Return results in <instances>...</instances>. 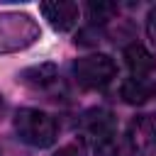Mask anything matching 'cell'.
I'll use <instances>...</instances> for the list:
<instances>
[{
  "instance_id": "cell-4",
  "label": "cell",
  "mask_w": 156,
  "mask_h": 156,
  "mask_svg": "<svg viewBox=\"0 0 156 156\" xmlns=\"http://www.w3.org/2000/svg\"><path fill=\"white\" fill-rule=\"evenodd\" d=\"M129 139L136 151L154 156L156 154V115H141L132 122Z\"/></svg>"
},
{
  "instance_id": "cell-5",
  "label": "cell",
  "mask_w": 156,
  "mask_h": 156,
  "mask_svg": "<svg viewBox=\"0 0 156 156\" xmlns=\"http://www.w3.org/2000/svg\"><path fill=\"white\" fill-rule=\"evenodd\" d=\"M80 127H83L90 136H98V139L102 141V139H107V136L115 134V117H112V112L105 110V107H93V110H88V112L83 115Z\"/></svg>"
},
{
  "instance_id": "cell-8",
  "label": "cell",
  "mask_w": 156,
  "mask_h": 156,
  "mask_svg": "<svg viewBox=\"0 0 156 156\" xmlns=\"http://www.w3.org/2000/svg\"><path fill=\"white\" fill-rule=\"evenodd\" d=\"M134 144L129 136H122V134H112L102 141H98V149H95V156H134Z\"/></svg>"
},
{
  "instance_id": "cell-10",
  "label": "cell",
  "mask_w": 156,
  "mask_h": 156,
  "mask_svg": "<svg viewBox=\"0 0 156 156\" xmlns=\"http://www.w3.org/2000/svg\"><path fill=\"white\" fill-rule=\"evenodd\" d=\"M85 15L93 24H102V22H107L117 15V5H112V2H88Z\"/></svg>"
},
{
  "instance_id": "cell-11",
  "label": "cell",
  "mask_w": 156,
  "mask_h": 156,
  "mask_svg": "<svg viewBox=\"0 0 156 156\" xmlns=\"http://www.w3.org/2000/svg\"><path fill=\"white\" fill-rule=\"evenodd\" d=\"M54 156H85V144L83 141H71V144H66V146H61Z\"/></svg>"
},
{
  "instance_id": "cell-3",
  "label": "cell",
  "mask_w": 156,
  "mask_h": 156,
  "mask_svg": "<svg viewBox=\"0 0 156 156\" xmlns=\"http://www.w3.org/2000/svg\"><path fill=\"white\" fill-rule=\"evenodd\" d=\"M44 20H49V24L56 32H68L76 22H78V5L76 2H66V0H56V2H41L39 5Z\"/></svg>"
},
{
  "instance_id": "cell-9",
  "label": "cell",
  "mask_w": 156,
  "mask_h": 156,
  "mask_svg": "<svg viewBox=\"0 0 156 156\" xmlns=\"http://www.w3.org/2000/svg\"><path fill=\"white\" fill-rule=\"evenodd\" d=\"M154 88L146 83V78H129L122 83V100L129 105H141L151 98Z\"/></svg>"
},
{
  "instance_id": "cell-1",
  "label": "cell",
  "mask_w": 156,
  "mask_h": 156,
  "mask_svg": "<svg viewBox=\"0 0 156 156\" xmlns=\"http://www.w3.org/2000/svg\"><path fill=\"white\" fill-rule=\"evenodd\" d=\"M15 132L24 144H29L34 149H46L56 141L58 127L51 115L34 110V107H24L15 115Z\"/></svg>"
},
{
  "instance_id": "cell-7",
  "label": "cell",
  "mask_w": 156,
  "mask_h": 156,
  "mask_svg": "<svg viewBox=\"0 0 156 156\" xmlns=\"http://www.w3.org/2000/svg\"><path fill=\"white\" fill-rule=\"evenodd\" d=\"M20 80L24 85H32V88H46L56 80V66L54 63H39V66L24 68L20 73Z\"/></svg>"
},
{
  "instance_id": "cell-2",
  "label": "cell",
  "mask_w": 156,
  "mask_h": 156,
  "mask_svg": "<svg viewBox=\"0 0 156 156\" xmlns=\"http://www.w3.org/2000/svg\"><path fill=\"white\" fill-rule=\"evenodd\" d=\"M117 73L115 61L107 54H90L83 58H76L73 63V76L78 80L80 88L95 90V88H105Z\"/></svg>"
},
{
  "instance_id": "cell-6",
  "label": "cell",
  "mask_w": 156,
  "mask_h": 156,
  "mask_svg": "<svg viewBox=\"0 0 156 156\" xmlns=\"http://www.w3.org/2000/svg\"><path fill=\"white\" fill-rule=\"evenodd\" d=\"M124 61H127V68L132 71V78H146L156 71L154 54L141 44H129L124 49Z\"/></svg>"
},
{
  "instance_id": "cell-12",
  "label": "cell",
  "mask_w": 156,
  "mask_h": 156,
  "mask_svg": "<svg viewBox=\"0 0 156 156\" xmlns=\"http://www.w3.org/2000/svg\"><path fill=\"white\" fill-rule=\"evenodd\" d=\"M146 34H149V39H151V44L156 46V7L149 12V17H146Z\"/></svg>"
}]
</instances>
